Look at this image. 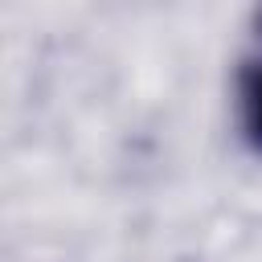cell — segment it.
Wrapping results in <instances>:
<instances>
[{
    "label": "cell",
    "instance_id": "cell-1",
    "mask_svg": "<svg viewBox=\"0 0 262 262\" xmlns=\"http://www.w3.org/2000/svg\"><path fill=\"white\" fill-rule=\"evenodd\" d=\"M237 115L246 143L262 156V57H246L237 70Z\"/></svg>",
    "mask_w": 262,
    "mask_h": 262
},
{
    "label": "cell",
    "instance_id": "cell-2",
    "mask_svg": "<svg viewBox=\"0 0 262 262\" xmlns=\"http://www.w3.org/2000/svg\"><path fill=\"white\" fill-rule=\"evenodd\" d=\"M258 37H262V12H258Z\"/></svg>",
    "mask_w": 262,
    "mask_h": 262
}]
</instances>
